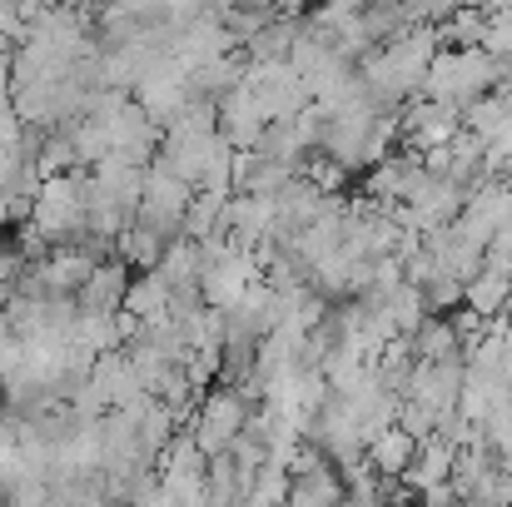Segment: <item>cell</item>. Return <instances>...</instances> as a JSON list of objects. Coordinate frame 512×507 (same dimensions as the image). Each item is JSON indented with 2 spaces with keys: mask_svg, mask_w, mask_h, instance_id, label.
I'll list each match as a JSON object with an SVG mask.
<instances>
[{
  "mask_svg": "<svg viewBox=\"0 0 512 507\" xmlns=\"http://www.w3.org/2000/svg\"><path fill=\"white\" fill-rule=\"evenodd\" d=\"M249 413H254V408H249L234 388L214 383V388L199 398V413H194V428H189L194 448H199L204 458H224V453L234 448V438L249 428Z\"/></svg>",
  "mask_w": 512,
  "mask_h": 507,
  "instance_id": "6da1fadb",
  "label": "cell"
},
{
  "mask_svg": "<svg viewBox=\"0 0 512 507\" xmlns=\"http://www.w3.org/2000/svg\"><path fill=\"white\" fill-rule=\"evenodd\" d=\"M194 189L179 184L165 169H145V194H140V209H135V224L165 234V239H179V224H184V209H189Z\"/></svg>",
  "mask_w": 512,
  "mask_h": 507,
  "instance_id": "7a4b0ae2",
  "label": "cell"
},
{
  "mask_svg": "<svg viewBox=\"0 0 512 507\" xmlns=\"http://www.w3.org/2000/svg\"><path fill=\"white\" fill-rule=\"evenodd\" d=\"M453 463H458V448H453V443H443V438H428V443H418L413 468H408L398 483H403L408 493H433V488H448Z\"/></svg>",
  "mask_w": 512,
  "mask_h": 507,
  "instance_id": "3957f363",
  "label": "cell"
},
{
  "mask_svg": "<svg viewBox=\"0 0 512 507\" xmlns=\"http://www.w3.org/2000/svg\"><path fill=\"white\" fill-rule=\"evenodd\" d=\"M130 269L120 264V259H110V264H100L95 274H90V284L75 294V304H80V314H120V304H125V289H130Z\"/></svg>",
  "mask_w": 512,
  "mask_h": 507,
  "instance_id": "277c9868",
  "label": "cell"
},
{
  "mask_svg": "<svg viewBox=\"0 0 512 507\" xmlns=\"http://www.w3.org/2000/svg\"><path fill=\"white\" fill-rule=\"evenodd\" d=\"M120 314H130V319H135V324H145V329L165 324V319H170V284H165L160 274H135V279H130V289H125Z\"/></svg>",
  "mask_w": 512,
  "mask_h": 507,
  "instance_id": "5b68a950",
  "label": "cell"
},
{
  "mask_svg": "<svg viewBox=\"0 0 512 507\" xmlns=\"http://www.w3.org/2000/svg\"><path fill=\"white\" fill-rule=\"evenodd\" d=\"M413 453H418V443H413L403 428H388V433H378V438L363 448V463L373 468V478H403V473L413 468Z\"/></svg>",
  "mask_w": 512,
  "mask_h": 507,
  "instance_id": "8992f818",
  "label": "cell"
},
{
  "mask_svg": "<svg viewBox=\"0 0 512 507\" xmlns=\"http://www.w3.org/2000/svg\"><path fill=\"white\" fill-rule=\"evenodd\" d=\"M155 274L170 284V294H189V289H199V274H204L199 244H194V239H170V244H165V259H160V269H155Z\"/></svg>",
  "mask_w": 512,
  "mask_h": 507,
  "instance_id": "52a82bcc",
  "label": "cell"
},
{
  "mask_svg": "<svg viewBox=\"0 0 512 507\" xmlns=\"http://www.w3.org/2000/svg\"><path fill=\"white\" fill-rule=\"evenodd\" d=\"M339 503H343V483L329 463H319V468L304 473V478H289L284 507H339Z\"/></svg>",
  "mask_w": 512,
  "mask_h": 507,
  "instance_id": "ba28073f",
  "label": "cell"
},
{
  "mask_svg": "<svg viewBox=\"0 0 512 507\" xmlns=\"http://www.w3.org/2000/svg\"><path fill=\"white\" fill-rule=\"evenodd\" d=\"M508 125H512V105L503 100V90H493V95H483V100L463 105V130H468V135H478L483 145H493Z\"/></svg>",
  "mask_w": 512,
  "mask_h": 507,
  "instance_id": "9c48e42d",
  "label": "cell"
},
{
  "mask_svg": "<svg viewBox=\"0 0 512 507\" xmlns=\"http://www.w3.org/2000/svg\"><path fill=\"white\" fill-rule=\"evenodd\" d=\"M463 348H458V338L448 329V319H423V329L408 338V358L413 363H448V358H458Z\"/></svg>",
  "mask_w": 512,
  "mask_h": 507,
  "instance_id": "30bf717a",
  "label": "cell"
},
{
  "mask_svg": "<svg viewBox=\"0 0 512 507\" xmlns=\"http://www.w3.org/2000/svg\"><path fill=\"white\" fill-rule=\"evenodd\" d=\"M463 309H473L478 319H503V309H508V279H498V274H478L473 284H463Z\"/></svg>",
  "mask_w": 512,
  "mask_h": 507,
  "instance_id": "8fae6325",
  "label": "cell"
},
{
  "mask_svg": "<svg viewBox=\"0 0 512 507\" xmlns=\"http://www.w3.org/2000/svg\"><path fill=\"white\" fill-rule=\"evenodd\" d=\"M418 507H463L453 488H433V493H418Z\"/></svg>",
  "mask_w": 512,
  "mask_h": 507,
  "instance_id": "7c38bea8",
  "label": "cell"
},
{
  "mask_svg": "<svg viewBox=\"0 0 512 507\" xmlns=\"http://www.w3.org/2000/svg\"><path fill=\"white\" fill-rule=\"evenodd\" d=\"M503 319H512V284H508V309H503Z\"/></svg>",
  "mask_w": 512,
  "mask_h": 507,
  "instance_id": "4fadbf2b",
  "label": "cell"
},
{
  "mask_svg": "<svg viewBox=\"0 0 512 507\" xmlns=\"http://www.w3.org/2000/svg\"><path fill=\"white\" fill-rule=\"evenodd\" d=\"M463 507H488V503H463Z\"/></svg>",
  "mask_w": 512,
  "mask_h": 507,
  "instance_id": "5bb4252c",
  "label": "cell"
}]
</instances>
